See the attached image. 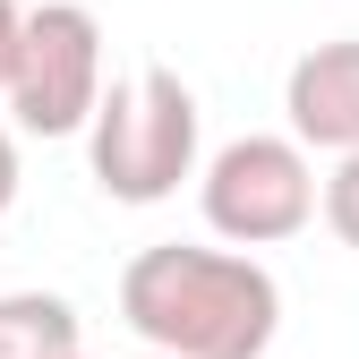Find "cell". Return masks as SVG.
<instances>
[{
	"mask_svg": "<svg viewBox=\"0 0 359 359\" xmlns=\"http://www.w3.org/2000/svg\"><path fill=\"white\" fill-rule=\"evenodd\" d=\"M137 359H163V351H137Z\"/></svg>",
	"mask_w": 359,
	"mask_h": 359,
	"instance_id": "cell-11",
	"label": "cell"
},
{
	"mask_svg": "<svg viewBox=\"0 0 359 359\" xmlns=\"http://www.w3.org/2000/svg\"><path fill=\"white\" fill-rule=\"evenodd\" d=\"M283 111H291V137H299L308 154L359 146V34H334V43H317V52L291 60Z\"/></svg>",
	"mask_w": 359,
	"mask_h": 359,
	"instance_id": "cell-5",
	"label": "cell"
},
{
	"mask_svg": "<svg viewBox=\"0 0 359 359\" xmlns=\"http://www.w3.org/2000/svg\"><path fill=\"white\" fill-rule=\"evenodd\" d=\"M9 205H18V137L0 128V214H9Z\"/></svg>",
	"mask_w": 359,
	"mask_h": 359,
	"instance_id": "cell-8",
	"label": "cell"
},
{
	"mask_svg": "<svg viewBox=\"0 0 359 359\" xmlns=\"http://www.w3.org/2000/svg\"><path fill=\"white\" fill-rule=\"evenodd\" d=\"M86 163L111 205H163L180 180H197V95L180 86V69L146 60L103 86L86 111Z\"/></svg>",
	"mask_w": 359,
	"mask_h": 359,
	"instance_id": "cell-2",
	"label": "cell"
},
{
	"mask_svg": "<svg viewBox=\"0 0 359 359\" xmlns=\"http://www.w3.org/2000/svg\"><path fill=\"white\" fill-rule=\"evenodd\" d=\"M77 342V308L60 291H0V359H60Z\"/></svg>",
	"mask_w": 359,
	"mask_h": 359,
	"instance_id": "cell-6",
	"label": "cell"
},
{
	"mask_svg": "<svg viewBox=\"0 0 359 359\" xmlns=\"http://www.w3.org/2000/svg\"><path fill=\"white\" fill-rule=\"evenodd\" d=\"M197 205L205 231L231 248H283L317 222V163L299 137H231L205 171H197Z\"/></svg>",
	"mask_w": 359,
	"mask_h": 359,
	"instance_id": "cell-3",
	"label": "cell"
},
{
	"mask_svg": "<svg viewBox=\"0 0 359 359\" xmlns=\"http://www.w3.org/2000/svg\"><path fill=\"white\" fill-rule=\"evenodd\" d=\"M0 95H9L26 137H77L86 111H95V95H103V18L77 9V0L26 9Z\"/></svg>",
	"mask_w": 359,
	"mask_h": 359,
	"instance_id": "cell-4",
	"label": "cell"
},
{
	"mask_svg": "<svg viewBox=\"0 0 359 359\" xmlns=\"http://www.w3.org/2000/svg\"><path fill=\"white\" fill-rule=\"evenodd\" d=\"M317 205H325V222H334V240H342V248H359V146H342V154H334Z\"/></svg>",
	"mask_w": 359,
	"mask_h": 359,
	"instance_id": "cell-7",
	"label": "cell"
},
{
	"mask_svg": "<svg viewBox=\"0 0 359 359\" xmlns=\"http://www.w3.org/2000/svg\"><path fill=\"white\" fill-rule=\"evenodd\" d=\"M120 317L163 359H265L283 334V283L248 248L154 240L120 274Z\"/></svg>",
	"mask_w": 359,
	"mask_h": 359,
	"instance_id": "cell-1",
	"label": "cell"
},
{
	"mask_svg": "<svg viewBox=\"0 0 359 359\" xmlns=\"http://www.w3.org/2000/svg\"><path fill=\"white\" fill-rule=\"evenodd\" d=\"M18 18H26L18 0H0V77H9V52H18Z\"/></svg>",
	"mask_w": 359,
	"mask_h": 359,
	"instance_id": "cell-9",
	"label": "cell"
},
{
	"mask_svg": "<svg viewBox=\"0 0 359 359\" xmlns=\"http://www.w3.org/2000/svg\"><path fill=\"white\" fill-rule=\"evenodd\" d=\"M60 359H86V342H77V351H60Z\"/></svg>",
	"mask_w": 359,
	"mask_h": 359,
	"instance_id": "cell-10",
	"label": "cell"
}]
</instances>
